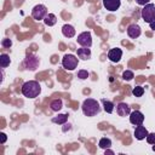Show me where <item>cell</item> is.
I'll use <instances>...</instances> for the list:
<instances>
[{"label": "cell", "instance_id": "obj_30", "mask_svg": "<svg viewBox=\"0 0 155 155\" xmlns=\"http://www.w3.org/2000/svg\"><path fill=\"white\" fill-rule=\"evenodd\" d=\"M149 25H150V29H153V30H155V21H153V22H150V23H149Z\"/></svg>", "mask_w": 155, "mask_h": 155}, {"label": "cell", "instance_id": "obj_22", "mask_svg": "<svg viewBox=\"0 0 155 155\" xmlns=\"http://www.w3.org/2000/svg\"><path fill=\"white\" fill-rule=\"evenodd\" d=\"M132 94H133L134 97H142V96L144 94V87H142V86H136V87H133Z\"/></svg>", "mask_w": 155, "mask_h": 155}, {"label": "cell", "instance_id": "obj_20", "mask_svg": "<svg viewBox=\"0 0 155 155\" xmlns=\"http://www.w3.org/2000/svg\"><path fill=\"white\" fill-rule=\"evenodd\" d=\"M10 63H11V59H10V56H8V54H6V53L0 54V67H1V68L8 67Z\"/></svg>", "mask_w": 155, "mask_h": 155}, {"label": "cell", "instance_id": "obj_18", "mask_svg": "<svg viewBox=\"0 0 155 155\" xmlns=\"http://www.w3.org/2000/svg\"><path fill=\"white\" fill-rule=\"evenodd\" d=\"M68 114H58V116H54L52 119V122L53 124H58V125H63L68 121Z\"/></svg>", "mask_w": 155, "mask_h": 155}, {"label": "cell", "instance_id": "obj_17", "mask_svg": "<svg viewBox=\"0 0 155 155\" xmlns=\"http://www.w3.org/2000/svg\"><path fill=\"white\" fill-rule=\"evenodd\" d=\"M102 103H103V109H104V111L105 113H108V114H111L113 111H114V103L111 102V101H108V99H103L102 101Z\"/></svg>", "mask_w": 155, "mask_h": 155}, {"label": "cell", "instance_id": "obj_24", "mask_svg": "<svg viewBox=\"0 0 155 155\" xmlns=\"http://www.w3.org/2000/svg\"><path fill=\"white\" fill-rule=\"evenodd\" d=\"M88 71L87 70H85V69H81V70H79L78 71V78L79 79H81V80H85V79H87L88 78Z\"/></svg>", "mask_w": 155, "mask_h": 155}, {"label": "cell", "instance_id": "obj_19", "mask_svg": "<svg viewBox=\"0 0 155 155\" xmlns=\"http://www.w3.org/2000/svg\"><path fill=\"white\" fill-rule=\"evenodd\" d=\"M50 107H51V109H52L53 111H59V110L62 109V107H63V102H62V99H59V98L53 99V101L50 103Z\"/></svg>", "mask_w": 155, "mask_h": 155}, {"label": "cell", "instance_id": "obj_11", "mask_svg": "<svg viewBox=\"0 0 155 155\" xmlns=\"http://www.w3.org/2000/svg\"><path fill=\"white\" fill-rule=\"evenodd\" d=\"M140 33H142L140 27H139L138 24H136V23L130 24V25L127 27V34H128V36H130V38H132V39L138 38V36L140 35Z\"/></svg>", "mask_w": 155, "mask_h": 155}, {"label": "cell", "instance_id": "obj_9", "mask_svg": "<svg viewBox=\"0 0 155 155\" xmlns=\"http://www.w3.org/2000/svg\"><path fill=\"white\" fill-rule=\"evenodd\" d=\"M121 57H122V50L121 48H117V47L116 48H111L108 52V58L113 63H119L120 59H121Z\"/></svg>", "mask_w": 155, "mask_h": 155}, {"label": "cell", "instance_id": "obj_8", "mask_svg": "<svg viewBox=\"0 0 155 155\" xmlns=\"http://www.w3.org/2000/svg\"><path fill=\"white\" fill-rule=\"evenodd\" d=\"M144 121V115L143 113H140L139 110H133L131 111L130 114V122L134 126H138V125H142Z\"/></svg>", "mask_w": 155, "mask_h": 155}, {"label": "cell", "instance_id": "obj_21", "mask_svg": "<svg viewBox=\"0 0 155 155\" xmlns=\"http://www.w3.org/2000/svg\"><path fill=\"white\" fill-rule=\"evenodd\" d=\"M98 145H99V148H102V149H109V148L111 147V140H110L109 138H107V137H103V138L99 139Z\"/></svg>", "mask_w": 155, "mask_h": 155}, {"label": "cell", "instance_id": "obj_31", "mask_svg": "<svg viewBox=\"0 0 155 155\" xmlns=\"http://www.w3.org/2000/svg\"><path fill=\"white\" fill-rule=\"evenodd\" d=\"M153 150H154V151H155V145H154V147H153Z\"/></svg>", "mask_w": 155, "mask_h": 155}, {"label": "cell", "instance_id": "obj_14", "mask_svg": "<svg viewBox=\"0 0 155 155\" xmlns=\"http://www.w3.org/2000/svg\"><path fill=\"white\" fill-rule=\"evenodd\" d=\"M78 57L80 58V59H82V61H87V59H90L91 58V50H90V47H80V48H78Z\"/></svg>", "mask_w": 155, "mask_h": 155}, {"label": "cell", "instance_id": "obj_3", "mask_svg": "<svg viewBox=\"0 0 155 155\" xmlns=\"http://www.w3.org/2000/svg\"><path fill=\"white\" fill-rule=\"evenodd\" d=\"M142 19L147 23H150L153 21H155V5L154 4H147L144 5V7L142 8Z\"/></svg>", "mask_w": 155, "mask_h": 155}, {"label": "cell", "instance_id": "obj_1", "mask_svg": "<svg viewBox=\"0 0 155 155\" xmlns=\"http://www.w3.org/2000/svg\"><path fill=\"white\" fill-rule=\"evenodd\" d=\"M41 92V86L38 81L30 80L22 85V93L27 98H36Z\"/></svg>", "mask_w": 155, "mask_h": 155}, {"label": "cell", "instance_id": "obj_15", "mask_svg": "<svg viewBox=\"0 0 155 155\" xmlns=\"http://www.w3.org/2000/svg\"><path fill=\"white\" fill-rule=\"evenodd\" d=\"M62 34L65 38H73V36H75V28L70 24H64L62 27Z\"/></svg>", "mask_w": 155, "mask_h": 155}, {"label": "cell", "instance_id": "obj_6", "mask_svg": "<svg viewBox=\"0 0 155 155\" xmlns=\"http://www.w3.org/2000/svg\"><path fill=\"white\" fill-rule=\"evenodd\" d=\"M23 64H24V68H25L27 70L33 71V70H35V69L39 67V58H38L36 56L29 53V54H27V57L24 58Z\"/></svg>", "mask_w": 155, "mask_h": 155}, {"label": "cell", "instance_id": "obj_16", "mask_svg": "<svg viewBox=\"0 0 155 155\" xmlns=\"http://www.w3.org/2000/svg\"><path fill=\"white\" fill-rule=\"evenodd\" d=\"M44 23L46 25H48V27H52V25H54L57 23V17L53 13H47L46 17L44 18Z\"/></svg>", "mask_w": 155, "mask_h": 155}, {"label": "cell", "instance_id": "obj_25", "mask_svg": "<svg viewBox=\"0 0 155 155\" xmlns=\"http://www.w3.org/2000/svg\"><path fill=\"white\" fill-rule=\"evenodd\" d=\"M1 46L5 47V48H10V47L12 46V41H11V39H8V38L2 39V40H1Z\"/></svg>", "mask_w": 155, "mask_h": 155}, {"label": "cell", "instance_id": "obj_12", "mask_svg": "<svg viewBox=\"0 0 155 155\" xmlns=\"http://www.w3.org/2000/svg\"><path fill=\"white\" fill-rule=\"evenodd\" d=\"M121 5V1L120 0H103V6L108 10V11H116L119 10Z\"/></svg>", "mask_w": 155, "mask_h": 155}, {"label": "cell", "instance_id": "obj_27", "mask_svg": "<svg viewBox=\"0 0 155 155\" xmlns=\"http://www.w3.org/2000/svg\"><path fill=\"white\" fill-rule=\"evenodd\" d=\"M63 126H64V127L62 128V131H63V132H67V131H69V130L71 128V125H70V124H67V122H65V124H63Z\"/></svg>", "mask_w": 155, "mask_h": 155}, {"label": "cell", "instance_id": "obj_13", "mask_svg": "<svg viewBox=\"0 0 155 155\" xmlns=\"http://www.w3.org/2000/svg\"><path fill=\"white\" fill-rule=\"evenodd\" d=\"M116 113L120 115V116H127L131 114V108L128 107V104L121 102L116 105Z\"/></svg>", "mask_w": 155, "mask_h": 155}, {"label": "cell", "instance_id": "obj_2", "mask_svg": "<svg viewBox=\"0 0 155 155\" xmlns=\"http://www.w3.org/2000/svg\"><path fill=\"white\" fill-rule=\"evenodd\" d=\"M81 108H82L84 115L90 116V117H91V116H96L97 114L101 113V105H99V103H98L96 99H93V98H87V99H85L84 103H82V105H81Z\"/></svg>", "mask_w": 155, "mask_h": 155}, {"label": "cell", "instance_id": "obj_4", "mask_svg": "<svg viewBox=\"0 0 155 155\" xmlns=\"http://www.w3.org/2000/svg\"><path fill=\"white\" fill-rule=\"evenodd\" d=\"M79 64V59L74 54H65L62 59V65L67 70H74Z\"/></svg>", "mask_w": 155, "mask_h": 155}, {"label": "cell", "instance_id": "obj_10", "mask_svg": "<svg viewBox=\"0 0 155 155\" xmlns=\"http://www.w3.org/2000/svg\"><path fill=\"white\" fill-rule=\"evenodd\" d=\"M133 134H134L136 139H138V140H142V139H145V138H147V136L149 134V132H148V130H147L144 126H142V125H138V126L134 128V132H133Z\"/></svg>", "mask_w": 155, "mask_h": 155}, {"label": "cell", "instance_id": "obj_28", "mask_svg": "<svg viewBox=\"0 0 155 155\" xmlns=\"http://www.w3.org/2000/svg\"><path fill=\"white\" fill-rule=\"evenodd\" d=\"M136 1H137V4H138V5H142V6H144V5L149 4V1H150V0H136Z\"/></svg>", "mask_w": 155, "mask_h": 155}, {"label": "cell", "instance_id": "obj_5", "mask_svg": "<svg viewBox=\"0 0 155 155\" xmlns=\"http://www.w3.org/2000/svg\"><path fill=\"white\" fill-rule=\"evenodd\" d=\"M47 15V7L42 4H39V5H35L31 10V16L36 21H40V19H44Z\"/></svg>", "mask_w": 155, "mask_h": 155}, {"label": "cell", "instance_id": "obj_23", "mask_svg": "<svg viewBox=\"0 0 155 155\" xmlns=\"http://www.w3.org/2000/svg\"><path fill=\"white\" fill-rule=\"evenodd\" d=\"M133 78H134V75H133V73L131 70H125L122 73V79L126 80V81H131Z\"/></svg>", "mask_w": 155, "mask_h": 155}, {"label": "cell", "instance_id": "obj_29", "mask_svg": "<svg viewBox=\"0 0 155 155\" xmlns=\"http://www.w3.org/2000/svg\"><path fill=\"white\" fill-rule=\"evenodd\" d=\"M0 136H1V144H4V143L6 142V138H7V137H6V134H5L4 132H2Z\"/></svg>", "mask_w": 155, "mask_h": 155}, {"label": "cell", "instance_id": "obj_7", "mask_svg": "<svg viewBox=\"0 0 155 155\" xmlns=\"http://www.w3.org/2000/svg\"><path fill=\"white\" fill-rule=\"evenodd\" d=\"M78 44L84 46V47H91L92 45V36H91V33L90 31H84L81 34L78 35V39H76Z\"/></svg>", "mask_w": 155, "mask_h": 155}, {"label": "cell", "instance_id": "obj_26", "mask_svg": "<svg viewBox=\"0 0 155 155\" xmlns=\"http://www.w3.org/2000/svg\"><path fill=\"white\" fill-rule=\"evenodd\" d=\"M145 139L149 144H155V133H149Z\"/></svg>", "mask_w": 155, "mask_h": 155}]
</instances>
